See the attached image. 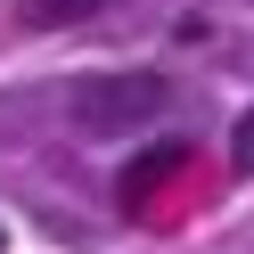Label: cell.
<instances>
[{
  "instance_id": "cell-3",
  "label": "cell",
  "mask_w": 254,
  "mask_h": 254,
  "mask_svg": "<svg viewBox=\"0 0 254 254\" xmlns=\"http://www.w3.org/2000/svg\"><path fill=\"white\" fill-rule=\"evenodd\" d=\"M181 156H189V148H156V156H148V164H131V172H123V205H139V197H148V189H156V181H164V172H172V164H181Z\"/></svg>"
},
{
  "instance_id": "cell-4",
  "label": "cell",
  "mask_w": 254,
  "mask_h": 254,
  "mask_svg": "<svg viewBox=\"0 0 254 254\" xmlns=\"http://www.w3.org/2000/svg\"><path fill=\"white\" fill-rule=\"evenodd\" d=\"M230 164L254 172V115H238V131H230Z\"/></svg>"
},
{
  "instance_id": "cell-2",
  "label": "cell",
  "mask_w": 254,
  "mask_h": 254,
  "mask_svg": "<svg viewBox=\"0 0 254 254\" xmlns=\"http://www.w3.org/2000/svg\"><path fill=\"white\" fill-rule=\"evenodd\" d=\"M107 8H123V0H25V25H82V17H107Z\"/></svg>"
},
{
  "instance_id": "cell-1",
  "label": "cell",
  "mask_w": 254,
  "mask_h": 254,
  "mask_svg": "<svg viewBox=\"0 0 254 254\" xmlns=\"http://www.w3.org/2000/svg\"><path fill=\"white\" fill-rule=\"evenodd\" d=\"M148 115H164V74H148V66H107L66 90V123L82 139H123Z\"/></svg>"
}]
</instances>
